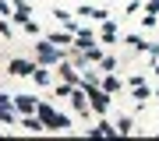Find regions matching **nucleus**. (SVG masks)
<instances>
[{
  "instance_id": "423d86ee",
  "label": "nucleus",
  "mask_w": 159,
  "mask_h": 141,
  "mask_svg": "<svg viewBox=\"0 0 159 141\" xmlns=\"http://www.w3.org/2000/svg\"><path fill=\"white\" fill-rule=\"evenodd\" d=\"M78 39H81V42H78V46H81V50H89V46H92V42H96V39H92V32H81V35H78Z\"/></svg>"
},
{
  "instance_id": "39448f33",
  "label": "nucleus",
  "mask_w": 159,
  "mask_h": 141,
  "mask_svg": "<svg viewBox=\"0 0 159 141\" xmlns=\"http://www.w3.org/2000/svg\"><path fill=\"white\" fill-rule=\"evenodd\" d=\"M39 56H43V60H57V53H53V46H39Z\"/></svg>"
},
{
  "instance_id": "f257e3e1",
  "label": "nucleus",
  "mask_w": 159,
  "mask_h": 141,
  "mask_svg": "<svg viewBox=\"0 0 159 141\" xmlns=\"http://www.w3.org/2000/svg\"><path fill=\"white\" fill-rule=\"evenodd\" d=\"M35 113H39V120L46 127H57V130H64L67 127V117H60L57 109H50V106H35Z\"/></svg>"
},
{
  "instance_id": "f03ea898",
  "label": "nucleus",
  "mask_w": 159,
  "mask_h": 141,
  "mask_svg": "<svg viewBox=\"0 0 159 141\" xmlns=\"http://www.w3.org/2000/svg\"><path fill=\"white\" fill-rule=\"evenodd\" d=\"M85 88H89V99H92V109H99V113H102V109L110 106V99L102 95V92L96 88V85H92V78H85Z\"/></svg>"
},
{
  "instance_id": "20e7f679",
  "label": "nucleus",
  "mask_w": 159,
  "mask_h": 141,
  "mask_svg": "<svg viewBox=\"0 0 159 141\" xmlns=\"http://www.w3.org/2000/svg\"><path fill=\"white\" fill-rule=\"evenodd\" d=\"M18 109H21V113H32V109H35V99H29V95H18Z\"/></svg>"
},
{
  "instance_id": "7ed1b4c3",
  "label": "nucleus",
  "mask_w": 159,
  "mask_h": 141,
  "mask_svg": "<svg viewBox=\"0 0 159 141\" xmlns=\"http://www.w3.org/2000/svg\"><path fill=\"white\" fill-rule=\"evenodd\" d=\"M11 71H14V74H35V67H32V64H25V60H14Z\"/></svg>"
}]
</instances>
